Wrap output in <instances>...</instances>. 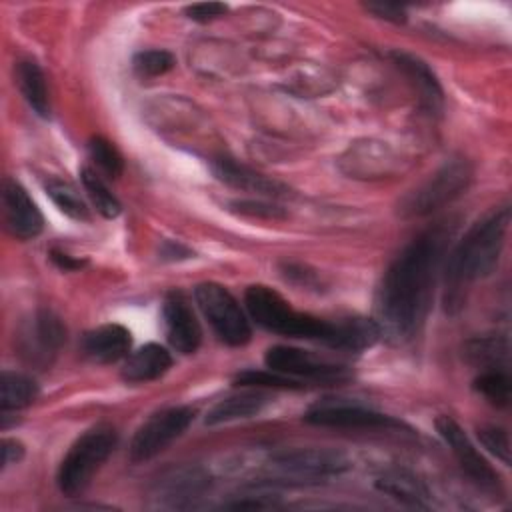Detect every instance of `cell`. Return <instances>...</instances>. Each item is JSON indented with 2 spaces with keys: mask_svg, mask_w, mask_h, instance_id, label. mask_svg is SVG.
I'll use <instances>...</instances> for the list:
<instances>
[{
  "mask_svg": "<svg viewBox=\"0 0 512 512\" xmlns=\"http://www.w3.org/2000/svg\"><path fill=\"white\" fill-rule=\"evenodd\" d=\"M132 346L130 330L120 324H102L82 338L84 354L100 364H110L120 358H126Z\"/></svg>",
  "mask_w": 512,
  "mask_h": 512,
  "instance_id": "obj_17",
  "label": "cell"
},
{
  "mask_svg": "<svg viewBox=\"0 0 512 512\" xmlns=\"http://www.w3.org/2000/svg\"><path fill=\"white\" fill-rule=\"evenodd\" d=\"M24 458V444L16 438L2 440V468L18 464Z\"/></svg>",
  "mask_w": 512,
  "mask_h": 512,
  "instance_id": "obj_35",
  "label": "cell"
},
{
  "mask_svg": "<svg viewBox=\"0 0 512 512\" xmlns=\"http://www.w3.org/2000/svg\"><path fill=\"white\" fill-rule=\"evenodd\" d=\"M510 226V208L500 206L482 216L464 238L452 248L444 272V304L448 312L464 306L468 286L478 278L488 276L502 254L506 232Z\"/></svg>",
  "mask_w": 512,
  "mask_h": 512,
  "instance_id": "obj_2",
  "label": "cell"
},
{
  "mask_svg": "<svg viewBox=\"0 0 512 512\" xmlns=\"http://www.w3.org/2000/svg\"><path fill=\"white\" fill-rule=\"evenodd\" d=\"M244 304L250 318L268 332L304 340H318L326 346L336 348L338 320L328 322L324 318L298 312L290 306L288 300H284L276 290L268 286H250L244 294Z\"/></svg>",
  "mask_w": 512,
  "mask_h": 512,
  "instance_id": "obj_3",
  "label": "cell"
},
{
  "mask_svg": "<svg viewBox=\"0 0 512 512\" xmlns=\"http://www.w3.org/2000/svg\"><path fill=\"white\" fill-rule=\"evenodd\" d=\"M474 390L488 398L494 406H508L510 402V378L500 368H488L474 380Z\"/></svg>",
  "mask_w": 512,
  "mask_h": 512,
  "instance_id": "obj_27",
  "label": "cell"
},
{
  "mask_svg": "<svg viewBox=\"0 0 512 512\" xmlns=\"http://www.w3.org/2000/svg\"><path fill=\"white\" fill-rule=\"evenodd\" d=\"M50 260L60 270H80L82 266H86V258H74L62 250H50Z\"/></svg>",
  "mask_w": 512,
  "mask_h": 512,
  "instance_id": "obj_36",
  "label": "cell"
},
{
  "mask_svg": "<svg viewBox=\"0 0 512 512\" xmlns=\"http://www.w3.org/2000/svg\"><path fill=\"white\" fill-rule=\"evenodd\" d=\"M160 254H162L164 260H182V258H190L192 256V252L186 246H182L180 242H172V240L164 242Z\"/></svg>",
  "mask_w": 512,
  "mask_h": 512,
  "instance_id": "obj_37",
  "label": "cell"
},
{
  "mask_svg": "<svg viewBox=\"0 0 512 512\" xmlns=\"http://www.w3.org/2000/svg\"><path fill=\"white\" fill-rule=\"evenodd\" d=\"M118 444V434L112 426L100 424L86 430L66 452L58 466L56 482L62 494H80L98 472V468L108 460Z\"/></svg>",
  "mask_w": 512,
  "mask_h": 512,
  "instance_id": "obj_4",
  "label": "cell"
},
{
  "mask_svg": "<svg viewBox=\"0 0 512 512\" xmlns=\"http://www.w3.org/2000/svg\"><path fill=\"white\" fill-rule=\"evenodd\" d=\"M80 180H82V186L88 192L92 204L104 218H116L120 214L122 206H120L118 198L112 194V190L106 186V182L92 168L84 166L80 170Z\"/></svg>",
  "mask_w": 512,
  "mask_h": 512,
  "instance_id": "obj_25",
  "label": "cell"
},
{
  "mask_svg": "<svg viewBox=\"0 0 512 512\" xmlns=\"http://www.w3.org/2000/svg\"><path fill=\"white\" fill-rule=\"evenodd\" d=\"M376 488L394 500L412 506L428 508V490L426 486L408 470H388L376 480Z\"/></svg>",
  "mask_w": 512,
  "mask_h": 512,
  "instance_id": "obj_21",
  "label": "cell"
},
{
  "mask_svg": "<svg viewBox=\"0 0 512 512\" xmlns=\"http://www.w3.org/2000/svg\"><path fill=\"white\" fill-rule=\"evenodd\" d=\"M46 194L52 198V202L58 206V210L66 216H70L72 220H80L86 222L90 220V212L88 206L84 204L80 192L66 180L60 178H48L44 182Z\"/></svg>",
  "mask_w": 512,
  "mask_h": 512,
  "instance_id": "obj_24",
  "label": "cell"
},
{
  "mask_svg": "<svg viewBox=\"0 0 512 512\" xmlns=\"http://www.w3.org/2000/svg\"><path fill=\"white\" fill-rule=\"evenodd\" d=\"M38 396V384L20 372L4 370L0 376V410H22Z\"/></svg>",
  "mask_w": 512,
  "mask_h": 512,
  "instance_id": "obj_23",
  "label": "cell"
},
{
  "mask_svg": "<svg viewBox=\"0 0 512 512\" xmlns=\"http://www.w3.org/2000/svg\"><path fill=\"white\" fill-rule=\"evenodd\" d=\"M210 488V474L200 466H176L158 476L152 498L164 508H190Z\"/></svg>",
  "mask_w": 512,
  "mask_h": 512,
  "instance_id": "obj_12",
  "label": "cell"
},
{
  "mask_svg": "<svg viewBox=\"0 0 512 512\" xmlns=\"http://www.w3.org/2000/svg\"><path fill=\"white\" fill-rule=\"evenodd\" d=\"M172 366L170 352L160 344H144L126 356L122 364V378L130 384L150 382L166 374Z\"/></svg>",
  "mask_w": 512,
  "mask_h": 512,
  "instance_id": "obj_18",
  "label": "cell"
},
{
  "mask_svg": "<svg viewBox=\"0 0 512 512\" xmlns=\"http://www.w3.org/2000/svg\"><path fill=\"white\" fill-rule=\"evenodd\" d=\"M194 410L188 406H172L150 416L130 442V460L146 462L166 450L192 424Z\"/></svg>",
  "mask_w": 512,
  "mask_h": 512,
  "instance_id": "obj_8",
  "label": "cell"
},
{
  "mask_svg": "<svg viewBox=\"0 0 512 512\" xmlns=\"http://www.w3.org/2000/svg\"><path fill=\"white\" fill-rule=\"evenodd\" d=\"M390 58L410 78V82L418 88L422 102L432 112L440 110L442 100H444V92H442V86H440L438 78L430 70V66L422 58H418L414 54H408V52H400V50L390 52Z\"/></svg>",
  "mask_w": 512,
  "mask_h": 512,
  "instance_id": "obj_19",
  "label": "cell"
},
{
  "mask_svg": "<svg viewBox=\"0 0 512 512\" xmlns=\"http://www.w3.org/2000/svg\"><path fill=\"white\" fill-rule=\"evenodd\" d=\"M212 170L216 174L218 180H222L224 184L236 188V190H244V192H254L260 196H270V198H286L292 196L290 186L272 180L244 164H238L232 158H216L212 162Z\"/></svg>",
  "mask_w": 512,
  "mask_h": 512,
  "instance_id": "obj_16",
  "label": "cell"
},
{
  "mask_svg": "<svg viewBox=\"0 0 512 512\" xmlns=\"http://www.w3.org/2000/svg\"><path fill=\"white\" fill-rule=\"evenodd\" d=\"M264 364L268 370L286 374L294 380L338 384L350 378V370L342 364L322 360L294 346H272L266 350Z\"/></svg>",
  "mask_w": 512,
  "mask_h": 512,
  "instance_id": "obj_9",
  "label": "cell"
},
{
  "mask_svg": "<svg viewBox=\"0 0 512 512\" xmlns=\"http://www.w3.org/2000/svg\"><path fill=\"white\" fill-rule=\"evenodd\" d=\"M230 210L244 216H256V218H268V220L286 218V212L282 206L262 202V200H232Z\"/></svg>",
  "mask_w": 512,
  "mask_h": 512,
  "instance_id": "obj_32",
  "label": "cell"
},
{
  "mask_svg": "<svg viewBox=\"0 0 512 512\" xmlns=\"http://www.w3.org/2000/svg\"><path fill=\"white\" fill-rule=\"evenodd\" d=\"M194 298L216 336L228 346H244L250 336V324L238 300L216 282H202L194 290Z\"/></svg>",
  "mask_w": 512,
  "mask_h": 512,
  "instance_id": "obj_6",
  "label": "cell"
},
{
  "mask_svg": "<svg viewBox=\"0 0 512 512\" xmlns=\"http://www.w3.org/2000/svg\"><path fill=\"white\" fill-rule=\"evenodd\" d=\"M228 12V6L222 2H198V4H190L186 8V14L190 20L196 22H210L218 16H224Z\"/></svg>",
  "mask_w": 512,
  "mask_h": 512,
  "instance_id": "obj_33",
  "label": "cell"
},
{
  "mask_svg": "<svg viewBox=\"0 0 512 512\" xmlns=\"http://www.w3.org/2000/svg\"><path fill=\"white\" fill-rule=\"evenodd\" d=\"M2 216L6 230L18 240L36 238L44 228V218L28 196L26 188L12 178L2 184Z\"/></svg>",
  "mask_w": 512,
  "mask_h": 512,
  "instance_id": "obj_13",
  "label": "cell"
},
{
  "mask_svg": "<svg viewBox=\"0 0 512 512\" xmlns=\"http://www.w3.org/2000/svg\"><path fill=\"white\" fill-rule=\"evenodd\" d=\"M16 82L18 88L28 102V106L40 116L48 118L50 116V100H48V88L44 74L40 66L32 60H22L16 66Z\"/></svg>",
  "mask_w": 512,
  "mask_h": 512,
  "instance_id": "obj_22",
  "label": "cell"
},
{
  "mask_svg": "<svg viewBox=\"0 0 512 512\" xmlns=\"http://www.w3.org/2000/svg\"><path fill=\"white\" fill-rule=\"evenodd\" d=\"M452 232V222L430 226L386 270L378 290L376 310L380 324L394 338L408 340L420 332L434 298V286L446 260Z\"/></svg>",
  "mask_w": 512,
  "mask_h": 512,
  "instance_id": "obj_1",
  "label": "cell"
},
{
  "mask_svg": "<svg viewBox=\"0 0 512 512\" xmlns=\"http://www.w3.org/2000/svg\"><path fill=\"white\" fill-rule=\"evenodd\" d=\"M366 10H370L378 18H384V20H390V22H404L406 20V10L400 4L370 2V4H366Z\"/></svg>",
  "mask_w": 512,
  "mask_h": 512,
  "instance_id": "obj_34",
  "label": "cell"
},
{
  "mask_svg": "<svg viewBox=\"0 0 512 512\" xmlns=\"http://www.w3.org/2000/svg\"><path fill=\"white\" fill-rule=\"evenodd\" d=\"M236 384L240 386H260V388H292V390H298L304 386V382L300 380H294L286 374H280V372H274V370H246V372H240L236 374L234 378Z\"/></svg>",
  "mask_w": 512,
  "mask_h": 512,
  "instance_id": "obj_30",
  "label": "cell"
},
{
  "mask_svg": "<svg viewBox=\"0 0 512 512\" xmlns=\"http://www.w3.org/2000/svg\"><path fill=\"white\" fill-rule=\"evenodd\" d=\"M436 432L440 438L448 444L452 454L456 456L460 468L468 474V478L488 492L500 490V478L498 472L488 464V460L476 450V446L470 442V438L464 434L460 424L452 420L450 416H438L436 418Z\"/></svg>",
  "mask_w": 512,
  "mask_h": 512,
  "instance_id": "obj_10",
  "label": "cell"
},
{
  "mask_svg": "<svg viewBox=\"0 0 512 512\" xmlns=\"http://www.w3.org/2000/svg\"><path fill=\"white\" fill-rule=\"evenodd\" d=\"M478 440L482 442V446L494 454L498 460H502L506 466H510V438H508V432L500 426H494V424H486V426H480L478 430Z\"/></svg>",
  "mask_w": 512,
  "mask_h": 512,
  "instance_id": "obj_31",
  "label": "cell"
},
{
  "mask_svg": "<svg viewBox=\"0 0 512 512\" xmlns=\"http://www.w3.org/2000/svg\"><path fill=\"white\" fill-rule=\"evenodd\" d=\"M472 180V166L464 158H452L438 168L422 186L410 192L402 204V216H426L458 198Z\"/></svg>",
  "mask_w": 512,
  "mask_h": 512,
  "instance_id": "obj_5",
  "label": "cell"
},
{
  "mask_svg": "<svg viewBox=\"0 0 512 512\" xmlns=\"http://www.w3.org/2000/svg\"><path fill=\"white\" fill-rule=\"evenodd\" d=\"M22 352L32 362H50L60 346L66 342V326L50 310H38L20 334Z\"/></svg>",
  "mask_w": 512,
  "mask_h": 512,
  "instance_id": "obj_15",
  "label": "cell"
},
{
  "mask_svg": "<svg viewBox=\"0 0 512 512\" xmlns=\"http://www.w3.org/2000/svg\"><path fill=\"white\" fill-rule=\"evenodd\" d=\"M88 154L96 162V166L108 176V178H118L124 170V160L122 154L116 150V146L106 140L104 136H92L88 140Z\"/></svg>",
  "mask_w": 512,
  "mask_h": 512,
  "instance_id": "obj_28",
  "label": "cell"
},
{
  "mask_svg": "<svg viewBox=\"0 0 512 512\" xmlns=\"http://www.w3.org/2000/svg\"><path fill=\"white\" fill-rule=\"evenodd\" d=\"M466 358L472 364L488 368H498L508 360V342L506 338L490 336V338H476L466 344Z\"/></svg>",
  "mask_w": 512,
  "mask_h": 512,
  "instance_id": "obj_26",
  "label": "cell"
},
{
  "mask_svg": "<svg viewBox=\"0 0 512 512\" xmlns=\"http://www.w3.org/2000/svg\"><path fill=\"white\" fill-rule=\"evenodd\" d=\"M176 64V58L168 50H142L132 58V68L142 78H154L162 76L168 70H172Z\"/></svg>",
  "mask_w": 512,
  "mask_h": 512,
  "instance_id": "obj_29",
  "label": "cell"
},
{
  "mask_svg": "<svg viewBox=\"0 0 512 512\" xmlns=\"http://www.w3.org/2000/svg\"><path fill=\"white\" fill-rule=\"evenodd\" d=\"M270 468L282 478L298 484H314L350 470L346 454L330 448H292L274 452L268 460Z\"/></svg>",
  "mask_w": 512,
  "mask_h": 512,
  "instance_id": "obj_7",
  "label": "cell"
},
{
  "mask_svg": "<svg viewBox=\"0 0 512 512\" xmlns=\"http://www.w3.org/2000/svg\"><path fill=\"white\" fill-rule=\"evenodd\" d=\"M304 420L314 426L330 428H402L404 424L394 416L382 414L378 410L352 404V402H318L310 406Z\"/></svg>",
  "mask_w": 512,
  "mask_h": 512,
  "instance_id": "obj_11",
  "label": "cell"
},
{
  "mask_svg": "<svg viewBox=\"0 0 512 512\" xmlns=\"http://www.w3.org/2000/svg\"><path fill=\"white\" fill-rule=\"evenodd\" d=\"M268 402H270L268 394L252 392V390L226 396L208 410L206 424L216 426V424H224V422L252 418V416L260 414Z\"/></svg>",
  "mask_w": 512,
  "mask_h": 512,
  "instance_id": "obj_20",
  "label": "cell"
},
{
  "mask_svg": "<svg viewBox=\"0 0 512 512\" xmlns=\"http://www.w3.org/2000/svg\"><path fill=\"white\" fill-rule=\"evenodd\" d=\"M166 338L180 354H194L202 342V328L182 292H170L162 306Z\"/></svg>",
  "mask_w": 512,
  "mask_h": 512,
  "instance_id": "obj_14",
  "label": "cell"
}]
</instances>
